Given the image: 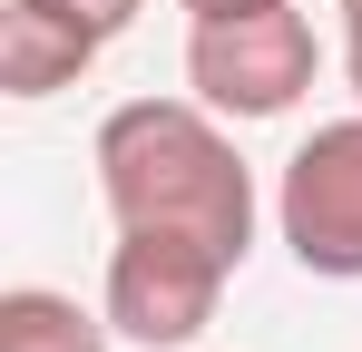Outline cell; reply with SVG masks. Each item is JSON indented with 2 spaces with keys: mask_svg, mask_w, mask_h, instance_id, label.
<instances>
[{
  "mask_svg": "<svg viewBox=\"0 0 362 352\" xmlns=\"http://www.w3.org/2000/svg\"><path fill=\"white\" fill-rule=\"evenodd\" d=\"M98 196L118 225L196 235L216 254H255V167L206 98H127L98 117Z\"/></svg>",
  "mask_w": 362,
  "mask_h": 352,
  "instance_id": "cell-1",
  "label": "cell"
},
{
  "mask_svg": "<svg viewBox=\"0 0 362 352\" xmlns=\"http://www.w3.org/2000/svg\"><path fill=\"white\" fill-rule=\"evenodd\" d=\"M226 274H235V254H216V245H196V235L118 225V245H108V293H98V313L118 323V343L186 352L196 333H206V323H216V303H226Z\"/></svg>",
  "mask_w": 362,
  "mask_h": 352,
  "instance_id": "cell-2",
  "label": "cell"
},
{
  "mask_svg": "<svg viewBox=\"0 0 362 352\" xmlns=\"http://www.w3.org/2000/svg\"><path fill=\"white\" fill-rule=\"evenodd\" d=\"M313 69H323V40H313V20H303L294 0L186 30V88L216 117H284L313 88Z\"/></svg>",
  "mask_w": 362,
  "mask_h": 352,
  "instance_id": "cell-3",
  "label": "cell"
},
{
  "mask_svg": "<svg viewBox=\"0 0 362 352\" xmlns=\"http://www.w3.org/2000/svg\"><path fill=\"white\" fill-rule=\"evenodd\" d=\"M274 225H284V245H294L303 274L362 284V108L333 117V127H313L294 157H284Z\"/></svg>",
  "mask_w": 362,
  "mask_h": 352,
  "instance_id": "cell-4",
  "label": "cell"
},
{
  "mask_svg": "<svg viewBox=\"0 0 362 352\" xmlns=\"http://www.w3.org/2000/svg\"><path fill=\"white\" fill-rule=\"evenodd\" d=\"M98 49H108V40H88L78 20L40 10V0H10V10H0V88H10V98L78 88V78L98 69Z\"/></svg>",
  "mask_w": 362,
  "mask_h": 352,
  "instance_id": "cell-5",
  "label": "cell"
},
{
  "mask_svg": "<svg viewBox=\"0 0 362 352\" xmlns=\"http://www.w3.org/2000/svg\"><path fill=\"white\" fill-rule=\"evenodd\" d=\"M108 313H88L59 284H10L0 293V352H108Z\"/></svg>",
  "mask_w": 362,
  "mask_h": 352,
  "instance_id": "cell-6",
  "label": "cell"
},
{
  "mask_svg": "<svg viewBox=\"0 0 362 352\" xmlns=\"http://www.w3.org/2000/svg\"><path fill=\"white\" fill-rule=\"evenodd\" d=\"M40 10H59V20H78L88 40H118V30L137 20V10H147V0H40Z\"/></svg>",
  "mask_w": 362,
  "mask_h": 352,
  "instance_id": "cell-7",
  "label": "cell"
},
{
  "mask_svg": "<svg viewBox=\"0 0 362 352\" xmlns=\"http://www.w3.org/2000/svg\"><path fill=\"white\" fill-rule=\"evenodd\" d=\"M343 78H353V98H362V0H343Z\"/></svg>",
  "mask_w": 362,
  "mask_h": 352,
  "instance_id": "cell-8",
  "label": "cell"
},
{
  "mask_svg": "<svg viewBox=\"0 0 362 352\" xmlns=\"http://www.w3.org/2000/svg\"><path fill=\"white\" fill-rule=\"evenodd\" d=\"M186 20H245V10H284V0H177Z\"/></svg>",
  "mask_w": 362,
  "mask_h": 352,
  "instance_id": "cell-9",
  "label": "cell"
}]
</instances>
